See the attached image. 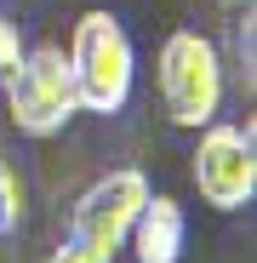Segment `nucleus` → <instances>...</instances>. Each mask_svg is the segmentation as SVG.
Here are the masks:
<instances>
[{"label":"nucleus","instance_id":"obj_5","mask_svg":"<svg viewBox=\"0 0 257 263\" xmlns=\"http://www.w3.org/2000/svg\"><path fill=\"white\" fill-rule=\"evenodd\" d=\"M149 195H154V189H149V178H143L137 166H114V172H103V178L74 200V212H69V240L92 246L97 257L114 263Z\"/></svg>","mask_w":257,"mask_h":263},{"label":"nucleus","instance_id":"obj_10","mask_svg":"<svg viewBox=\"0 0 257 263\" xmlns=\"http://www.w3.org/2000/svg\"><path fill=\"white\" fill-rule=\"evenodd\" d=\"M223 6H251V0H223Z\"/></svg>","mask_w":257,"mask_h":263},{"label":"nucleus","instance_id":"obj_6","mask_svg":"<svg viewBox=\"0 0 257 263\" xmlns=\"http://www.w3.org/2000/svg\"><path fill=\"white\" fill-rule=\"evenodd\" d=\"M183 240H189V217L171 195H149L132 235H126L137 263H183Z\"/></svg>","mask_w":257,"mask_h":263},{"label":"nucleus","instance_id":"obj_4","mask_svg":"<svg viewBox=\"0 0 257 263\" xmlns=\"http://www.w3.org/2000/svg\"><path fill=\"white\" fill-rule=\"evenodd\" d=\"M194 166V189L206 206H218V212H240L251 206L257 195V138H251V120L246 126H229V120H211L200 126V143L189 155Z\"/></svg>","mask_w":257,"mask_h":263},{"label":"nucleus","instance_id":"obj_8","mask_svg":"<svg viewBox=\"0 0 257 263\" xmlns=\"http://www.w3.org/2000/svg\"><path fill=\"white\" fill-rule=\"evenodd\" d=\"M23 52H29V40H23V29H17L12 17H0V86L12 80V69L23 63Z\"/></svg>","mask_w":257,"mask_h":263},{"label":"nucleus","instance_id":"obj_3","mask_svg":"<svg viewBox=\"0 0 257 263\" xmlns=\"http://www.w3.org/2000/svg\"><path fill=\"white\" fill-rule=\"evenodd\" d=\"M6 115L23 138H57L80 115V92H74L63 46H29L23 52V63L6 80Z\"/></svg>","mask_w":257,"mask_h":263},{"label":"nucleus","instance_id":"obj_9","mask_svg":"<svg viewBox=\"0 0 257 263\" xmlns=\"http://www.w3.org/2000/svg\"><path fill=\"white\" fill-rule=\"evenodd\" d=\"M46 263H109V257H97L92 246H80V240H63V246H57Z\"/></svg>","mask_w":257,"mask_h":263},{"label":"nucleus","instance_id":"obj_2","mask_svg":"<svg viewBox=\"0 0 257 263\" xmlns=\"http://www.w3.org/2000/svg\"><path fill=\"white\" fill-rule=\"evenodd\" d=\"M154 80H160V103L166 115L200 132L223 115V98H229V69H223V52L211 46L200 29H171L166 46H160V63H154Z\"/></svg>","mask_w":257,"mask_h":263},{"label":"nucleus","instance_id":"obj_1","mask_svg":"<svg viewBox=\"0 0 257 263\" xmlns=\"http://www.w3.org/2000/svg\"><path fill=\"white\" fill-rule=\"evenodd\" d=\"M69 74L80 92V115H120L132 103L137 80V52L132 34L114 12H86L69 34Z\"/></svg>","mask_w":257,"mask_h":263},{"label":"nucleus","instance_id":"obj_7","mask_svg":"<svg viewBox=\"0 0 257 263\" xmlns=\"http://www.w3.org/2000/svg\"><path fill=\"white\" fill-rule=\"evenodd\" d=\"M23 217H29V183H23V172L12 160H0V240L17 235Z\"/></svg>","mask_w":257,"mask_h":263}]
</instances>
